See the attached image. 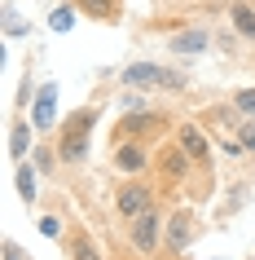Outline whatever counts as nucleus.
Returning <instances> with one entry per match:
<instances>
[{
    "label": "nucleus",
    "mask_w": 255,
    "mask_h": 260,
    "mask_svg": "<svg viewBox=\"0 0 255 260\" xmlns=\"http://www.w3.org/2000/svg\"><path fill=\"white\" fill-rule=\"evenodd\" d=\"M40 234L62 243V238H66V234H62V216H53V212H49V216H40Z\"/></svg>",
    "instance_id": "nucleus-20"
},
{
    "label": "nucleus",
    "mask_w": 255,
    "mask_h": 260,
    "mask_svg": "<svg viewBox=\"0 0 255 260\" xmlns=\"http://www.w3.org/2000/svg\"><path fill=\"white\" fill-rule=\"evenodd\" d=\"M198 238V216L189 212V207H176V212H167V230H163V251L167 256H180V251H189V243Z\"/></svg>",
    "instance_id": "nucleus-6"
},
{
    "label": "nucleus",
    "mask_w": 255,
    "mask_h": 260,
    "mask_svg": "<svg viewBox=\"0 0 255 260\" xmlns=\"http://www.w3.org/2000/svg\"><path fill=\"white\" fill-rule=\"evenodd\" d=\"M97 119H101V110H97V106H80V110H70L66 119L57 123V141H53V146H57V154H62V168L88 164Z\"/></svg>",
    "instance_id": "nucleus-1"
},
{
    "label": "nucleus",
    "mask_w": 255,
    "mask_h": 260,
    "mask_svg": "<svg viewBox=\"0 0 255 260\" xmlns=\"http://www.w3.org/2000/svg\"><path fill=\"white\" fill-rule=\"evenodd\" d=\"M70 9H75V5H70ZM70 9L62 5V9L53 14V31H70V22H75V14H70Z\"/></svg>",
    "instance_id": "nucleus-22"
},
{
    "label": "nucleus",
    "mask_w": 255,
    "mask_h": 260,
    "mask_svg": "<svg viewBox=\"0 0 255 260\" xmlns=\"http://www.w3.org/2000/svg\"><path fill=\"white\" fill-rule=\"evenodd\" d=\"M31 164L40 168V172H57L62 168V154H57V146H35L31 150Z\"/></svg>",
    "instance_id": "nucleus-17"
},
{
    "label": "nucleus",
    "mask_w": 255,
    "mask_h": 260,
    "mask_svg": "<svg viewBox=\"0 0 255 260\" xmlns=\"http://www.w3.org/2000/svg\"><path fill=\"white\" fill-rule=\"evenodd\" d=\"M5 31H9V36H22V31H27V27H22V18H18L14 9H5Z\"/></svg>",
    "instance_id": "nucleus-23"
},
{
    "label": "nucleus",
    "mask_w": 255,
    "mask_h": 260,
    "mask_svg": "<svg viewBox=\"0 0 255 260\" xmlns=\"http://www.w3.org/2000/svg\"><path fill=\"white\" fill-rule=\"evenodd\" d=\"M163 230H167V216H163L159 207H150L136 220H128V243H132V251L136 256H154L163 247Z\"/></svg>",
    "instance_id": "nucleus-4"
},
{
    "label": "nucleus",
    "mask_w": 255,
    "mask_h": 260,
    "mask_svg": "<svg viewBox=\"0 0 255 260\" xmlns=\"http://www.w3.org/2000/svg\"><path fill=\"white\" fill-rule=\"evenodd\" d=\"M110 164L119 177H145L150 164H154V154H150L145 137H119L115 141V154H110Z\"/></svg>",
    "instance_id": "nucleus-5"
},
{
    "label": "nucleus",
    "mask_w": 255,
    "mask_h": 260,
    "mask_svg": "<svg viewBox=\"0 0 255 260\" xmlns=\"http://www.w3.org/2000/svg\"><path fill=\"white\" fill-rule=\"evenodd\" d=\"M31 123H35L40 133L57 128V84L53 80H44L40 93H35V102H31Z\"/></svg>",
    "instance_id": "nucleus-8"
},
{
    "label": "nucleus",
    "mask_w": 255,
    "mask_h": 260,
    "mask_svg": "<svg viewBox=\"0 0 255 260\" xmlns=\"http://www.w3.org/2000/svg\"><path fill=\"white\" fill-rule=\"evenodd\" d=\"M172 260H176V256H172Z\"/></svg>",
    "instance_id": "nucleus-25"
},
{
    "label": "nucleus",
    "mask_w": 255,
    "mask_h": 260,
    "mask_svg": "<svg viewBox=\"0 0 255 260\" xmlns=\"http://www.w3.org/2000/svg\"><path fill=\"white\" fill-rule=\"evenodd\" d=\"M5 260H31L27 251H22V247L14 243V238H5Z\"/></svg>",
    "instance_id": "nucleus-24"
},
{
    "label": "nucleus",
    "mask_w": 255,
    "mask_h": 260,
    "mask_svg": "<svg viewBox=\"0 0 255 260\" xmlns=\"http://www.w3.org/2000/svg\"><path fill=\"white\" fill-rule=\"evenodd\" d=\"M70 5L93 22H119V0H70Z\"/></svg>",
    "instance_id": "nucleus-14"
},
{
    "label": "nucleus",
    "mask_w": 255,
    "mask_h": 260,
    "mask_svg": "<svg viewBox=\"0 0 255 260\" xmlns=\"http://www.w3.org/2000/svg\"><path fill=\"white\" fill-rule=\"evenodd\" d=\"M233 137L242 141V150H251V154H255V119H242L238 128H233Z\"/></svg>",
    "instance_id": "nucleus-19"
},
{
    "label": "nucleus",
    "mask_w": 255,
    "mask_h": 260,
    "mask_svg": "<svg viewBox=\"0 0 255 260\" xmlns=\"http://www.w3.org/2000/svg\"><path fill=\"white\" fill-rule=\"evenodd\" d=\"M62 247H66V256H70V260H106V256H101V247L93 243V234L80 230V225H75V230H66Z\"/></svg>",
    "instance_id": "nucleus-11"
},
{
    "label": "nucleus",
    "mask_w": 255,
    "mask_h": 260,
    "mask_svg": "<svg viewBox=\"0 0 255 260\" xmlns=\"http://www.w3.org/2000/svg\"><path fill=\"white\" fill-rule=\"evenodd\" d=\"M246 199H251V185H246V181H233V194H229V212H233V207H242Z\"/></svg>",
    "instance_id": "nucleus-21"
},
{
    "label": "nucleus",
    "mask_w": 255,
    "mask_h": 260,
    "mask_svg": "<svg viewBox=\"0 0 255 260\" xmlns=\"http://www.w3.org/2000/svg\"><path fill=\"white\" fill-rule=\"evenodd\" d=\"M176 146H180L198 168H211V137L202 133L198 123H180V128H176Z\"/></svg>",
    "instance_id": "nucleus-7"
},
{
    "label": "nucleus",
    "mask_w": 255,
    "mask_h": 260,
    "mask_svg": "<svg viewBox=\"0 0 255 260\" xmlns=\"http://www.w3.org/2000/svg\"><path fill=\"white\" fill-rule=\"evenodd\" d=\"M233 110H238L242 119H255V88H238L233 93Z\"/></svg>",
    "instance_id": "nucleus-18"
},
{
    "label": "nucleus",
    "mask_w": 255,
    "mask_h": 260,
    "mask_svg": "<svg viewBox=\"0 0 255 260\" xmlns=\"http://www.w3.org/2000/svg\"><path fill=\"white\" fill-rule=\"evenodd\" d=\"M189 168H198V164H194V159H189V154L180 150L176 141H172V146H163V154H159V172H163L167 181H185V177H189Z\"/></svg>",
    "instance_id": "nucleus-10"
},
{
    "label": "nucleus",
    "mask_w": 255,
    "mask_h": 260,
    "mask_svg": "<svg viewBox=\"0 0 255 260\" xmlns=\"http://www.w3.org/2000/svg\"><path fill=\"white\" fill-rule=\"evenodd\" d=\"M18 199H22V203H35V199H40V168L27 164V159L18 164Z\"/></svg>",
    "instance_id": "nucleus-16"
},
{
    "label": "nucleus",
    "mask_w": 255,
    "mask_h": 260,
    "mask_svg": "<svg viewBox=\"0 0 255 260\" xmlns=\"http://www.w3.org/2000/svg\"><path fill=\"white\" fill-rule=\"evenodd\" d=\"M150 207H159V199H154V185L145 177H123L115 185V216L119 220H136Z\"/></svg>",
    "instance_id": "nucleus-3"
},
{
    "label": "nucleus",
    "mask_w": 255,
    "mask_h": 260,
    "mask_svg": "<svg viewBox=\"0 0 255 260\" xmlns=\"http://www.w3.org/2000/svg\"><path fill=\"white\" fill-rule=\"evenodd\" d=\"M229 22H233V31H238L242 40L255 44V5L251 0H233L229 5Z\"/></svg>",
    "instance_id": "nucleus-13"
},
{
    "label": "nucleus",
    "mask_w": 255,
    "mask_h": 260,
    "mask_svg": "<svg viewBox=\"0 0 255 260\" xmlns=\"http://www.w3.org/2000/svg\"><path fill=\"white\" fill-rule=\"evenodd\" d=\"M123 84L128 88H172V93H185L189 75L176 67H159V62H132V67H123Z\"/></svg>",
    "instance_id": "nucleus-2"
},
{
    "label": "nucleus",
    "mask_w": 255,
    "mask_h": 260,
    "mask_svg": "<svg viewBox=\"0 0 255 260\" xmlns=\"http://www.w3.org/2000/svg\"><path fill=\"white\" fill-rule=\"evenodd\" d=\"M31 128H35L31 119H14L9 123V159H14V164H22V159L35 150V146H31Z\"/></svg>",
    "instance_id": "nucleus-12"
},
{
    "label": "nucleus",
    "mask_w": 255,
    "mask_h": 260,
    "mask_svg": "<svg viewBox=\"0 0 255 260\" xmlns=\"http://www.w3.org/2000/svg\"><path fill=\"white\" fill-rule=\"evenodd\" d=\"M150 128H159V115H154V110H141V115H123V119H119V133H115V141H119V137H145Z\"/></svg>",
    "instance_id": "nucleus-15"
},
{
    "label": "nucleus",
    "mask_w": 255,
    "mask_h": 260,
    "mask_svg": "<svg viewBox=\"0 0 255 260\" xmlns=\"http://www.w3.org/2000/svg\"><path fill=\"white\" fill-rule=\"evenodd\" d=\"M167 49L172 53H207L211 49V31L207 27H189V31H172V40H167Z\"/></svg>",
    "instance_id": "nucleus-9"
}]
</instances>
